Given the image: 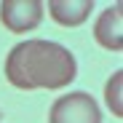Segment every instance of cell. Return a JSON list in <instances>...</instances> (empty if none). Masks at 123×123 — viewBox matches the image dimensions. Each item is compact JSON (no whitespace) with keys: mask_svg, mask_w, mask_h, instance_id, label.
<instances>
[{"mask_svg":"<svg viewBox=\"0 0 123 123\" xmlns=\"http://www.w3.org/2000/svg\"><path fill=\"white\" fill-rule=\"evenodd\" d=\"M6 80L19 91L64 88L78 75V62L70 48L54 40H24L16 43L3 64Z\"/></svg>","mask_w":123,"mask_h":123,"instance_id":"6da1fadb","label":"cell"},{"mask_svg":"<svg viewBox=\"0 0 123 123\" xmlns=\"http://www.w3.org/2000/svg\"><path fill=\"white\" fill-rule=\"evenodd\" d=\"M48 123H102V110L91 94L70 91L54 99L48 110Z\"/></svg>","mask_w":123,"mask_h":123,"instance_id":"7a4b0ae2","label":"cell"},{"mask_svg":"<svg viewBox=\"0 0 123 123\" xmlns=\"http://www.w3.org/2000/svg\"><path fill=\"white\" fill-rule=\"evenodd\" d=\"M46 6L37 0H3L0 3V22L13 35H27L40 27Z\"/></svg>","mask_w":123,"mask_h":123,"instance_id":"3957f363","label":"cell"},{"mask_svg":"<svg viewBox=\"0 0 123 123\" xmlns=\"http://www.w3.org/2000/svg\"><path fill=\"white\" fill-rule=\"evenodd\" d=\"M94 40L105 51H120L123 48V6L115 3L105 8L94 22Z\"/></svg>","mask_w":123,"mask_h":123,"instance_id":"277c9868","label":"cell"},{"mask_svg":"<svg viewBox=\"0 0 123 123\" xmlns=\"http://www.w3.org/2000/svg\"><path fill=\"white\" fill-rule=\"evenodd\" d=\"M91 8H94L91 0H51L48 16L62 27H80L91 16Z\"/></svg>","mask_w":123,"mask_h":123,"instance_id":"5b68a950","label":"cell"},{"mask_svg":"<svg viewBox=\"0 0 123 123\" xmlns=\"http://www.w3.org/2000/svg\"><path fill=\"white\" fill-rule=\"evenodd\" d=\"M120 86H123V72L115 70L112 78L105 83V102H107V107H110V112H112L115 118L123 115V105H120Z\"/></svg>","mask_w":123,"mask_h":123,"instance_id":"8992f818","label":"cell"},{"mask_svg":"<svg viewBox=\"0 0 123 123\" xmlns=\"http://www.w3.org/2000/svg\"><path fill=\"white\" fill-rule=\"evenodd\" d=\"M0 120H3V115H0Z\"/></svg>","mask_w":123,"mask_h":123,"instance_id":"52a82bcc","label":"cell"}]
</instances>
